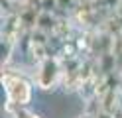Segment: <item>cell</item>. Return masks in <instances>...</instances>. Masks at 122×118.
I'll return each mask as SVG.
<instances>
[{"mask_svg":"<svg viewBox=\"0 0 122 118\" xmlns=\"http://www.w3.org/2000/svg\"><path fill=\"white\" fill-rule=\"evenodd\" d=\"M2 85L6 89V97H8L10 104L24 106L32 100V85L26 81L18 73H4L2 75Z\"/></svg>","mask_w":122,"mask_h":118,"instance_id":"cell-1","label":"cell"},{"mask_svg":"<svg viewBox=\"0 0 122 118\" xmlns=\"http://www.w3.org/2000/svg\"><path fill=\"white\" fill-rule=\"evenodd\" d=\"M12 47H14L12 39H2V63H8L10 55H12Z\"/></svg>","mask_w":122,"mask_h":118,"instance_id":"cell-5","label":"cell"},{"mask_svg":"<svg viewBox=\"0 0 122 118\" xmlns=\"http://www.w3.org/2000/svg\"><path fill=\"white\" fill-rule=\"evenodd\" d=\"M37 30H41L45 31V34H49V31H55L57 28V20L51 16V12H41L40 14V18H37Z\"/></svg>","mask_w":122,"mask_h":118,"instance_id":"cell-3","label":"cell"},{"mask_svg":"<svg viewBox=\"0 0 122 118\" xmlns=\"http://www.w3.org/2000/svg\"><path fill=\"white\" fill-rule=\"evenodd\" d=\"M77 4H79V6H89L91 0H77Z\"/></svg>","mask_w":122,"mask_h":118,"instance_id":"cell-9","label":"cell"},{"mask_svg":"<svg viewBox=\"0 0 122 118\" xmlns=\"http://www.w3.org/2000/svg\"><path fill=\"white\" fill-rule=\"evenodd\" d=\"M95 118H114V116H112L110 112H106V110H101V112H98Z\"/></svg>","mask_w":122,"mask_h":118,"instance_id":"cell-8","label":"cell"},{"mask_svg":"<svg viewBox=\"0 0 122 118\" xmlns=\"http://www.w3.org/2000/svg\"><path fill=\"white\" fill-rule=\"evenodd\" d=\"M75 4H77V0H57V8H61V10H69Z\"/></svg>","mask_w":122,"mask_h":118,"instance_id":"cell-7","label":"cell"},{"mask_svg":"<svg viewBox=\"0 0 122 118\" xmlns=\"http://www.w3.org/2000/svg\"><path fill=\"white\" fill-rule=\"evenodd\" d=\"M6 112H8L12 118H41L40 114L32 112V110H28V108H24V106L10 104V102H6Z\"/></svg>","mask_w":122,"mask_h":118,"instance_id":"cell-4","label":"cell"},{"mask_svg":"<svg viewBox=\"0 0 122 118\" xmlns=\"http://www.w3.org/2000/svg\"><path fill=\"white\" fill-rule=\"evenodd\" d=\"M118 22H120V30H122V18H120V20H118Z\"/></svg>","mask_w":122,"mask_h":118,"instance_id":"cell-11","label":"cell"},{"mask_svg":"<svg viewBox=\"0 0 122 118\" xmlns=\"http://www.w3.org/2000/svg\"><path fill=\"white\" fill-rule=\"evenodd\" d=\"M57 8V0H41V10L43 12H53Z\"/></svg>","mask_w":122,"mask_h":118,"instance_id":"cell-6","label":"cell"},{"mask_svg":"<svg viewBox=\"0 0 122 118\" xmlns=\"http://www.w3.org/2000/svg\"><path fill=\"white\" fill-rule=\"evenodd\" d=\"M59 75H61V65L55 57H45L40 67H37V73H36V85L40 89L47 91L51 87H55V83L59 81Z\"/></svg>","mask_w":122,"mask_h":118,"instance_id":"cell-2","label":"cell"},{"mask_svg":"<svg viewBox=\"0 0 122 118\" xmlns=\"http://www.w3.org/2000/svg\"><path fill=\"white\" fill-rule=\"evenodd\" d=\"M79 118H95V116H89V114H83V116H79Z\"/></svg>","mask_w":122,"mask_h":118,"instance_id":"cell-10","label":"cell"}]
</instances>
